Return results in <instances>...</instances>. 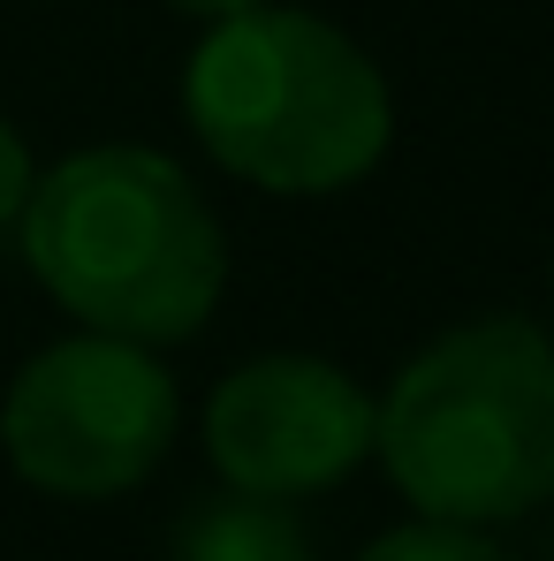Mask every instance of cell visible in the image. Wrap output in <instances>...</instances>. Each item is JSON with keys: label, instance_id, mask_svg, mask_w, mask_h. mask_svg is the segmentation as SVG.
<instances>
[{"label": "cell", "instance_id": "obj_1", "mask_svg": "<svg viewBox=\"0 0 554 561\" xmlns=\"http://www.w3.org/2000/svg\"><path fill=\"white\" fill-rule=\"evenodd\" d=\"M15 220L38 288L92 334H122L145 350L190 342L228 288L213 205L152 145L69 152L54 175L31 183Z\"/></svg>", "mask_w": 554, "mask_h": 561}, {"label": "cell", "instance_id": "obj_2", "mask_svg": "<svg viewBox=\"0 0 554 561\" xmlns=\"http://www.w3.org/2000/svg\"><path fill=\"white\" fill-rule=\"evenodd\" d=\"M183 114L228 175L281 197L365 183L395 137V99L372 54L304 8L205 23L183 61Z\"/></svg>", "mask_w": 554, "mask_h": 561}, {"label": "cell", "instance_id": "obj_7", "mask_svg": "<svg viewBox=\"0 0 554 561\" xmlns=\"http://www.w3.org/2000/svg\"><path fill=\"white\" fill-rule=\"evenodd\" d=\"M358 561H509L478 524H441V516H418V524H395L380 531Z\"/></svg>", "mask_w": 554, "mask_h": 561}, {"label": "cell", "instance_id": "obj_9", "mask_svg": "<svg viewBox=\"0 0 554 561\" xmlns=\"http://www.w3.org/2000/svg\"><path fill=\"white\" fill-rule=\"evenodd\" d=\"M176 15H190V23H221V15H244V8H259V0H168Z\"/></svg>", "mask_w": 554, "mask_h": 561}, {"label": "cell", "instance_id": "obj_4", "mask_svg": "<svg viewBox=\"0 0 554 561\" xmlns=\"http://www.w3.org/2000/svg\"><path fill=\"white\" fill-rule=\"evenodd\" d=\"M183 394L145 342L69 334L38 350L0 394V448L23 485L54 501H114L176 448Z\"/></svg>", "mask_w": 554, "mask_h": 561}, {"label": "cell", "instance_id": "obj_8", "mask_svg": "<svg viewBox=\"0 0 554 561\" xmlns=\"http://www.w3.org/2000/svg\"><path fill=\"white\" fill-rule=\"evenodd\" d=\"M31 183H38V168H31V145H23V129L0 114V228L23 213V197H31Z\"/></svg>", "mask_w": 554, "mask_h": 561}, {"label": "cell", "instance_id": "obj_3", "mask_svg": "<svg viewBox=\"0 0 554 561\" xmlns=\"http://www.w3.org/2000/svg\"><path fill=\"white\" fill-rule=\"evenodd\" d=\"M372 456L441 524H517L554 501V334L471 319L426 342L372 410Z\"/></svg>", "mask_w": 554, "mask_h": 561}, {"label": "cell", "instance_id": "obj_6", "mask_svg": "<svg viewBox=\"0 0 554 561\" xmlns=\"http://www.w3.org/2000/svg\"><path fill=\"white\" fill-rule=\"evenodd\" d=\"M176 561H312V531H304L296 501L228 485L221 501H197L183 516Z\"/></svg>", "mask_w": 554, "mask_h": 561}, {"label": "cell", "instance_id": "obj_5", "mask_svg": "<svg viewBox=\"0 0 554 561\" xmlns=\"http://www.w3.org/2000/svg\"><path fill=\"white\" fill-rule=\"evenodd\" d=\"M372 410L380 402L327 357H251L205 402V456L236 493L304 501L372 456Z\"/></svg>", "mask_w": 554, "mask_h": 561}]
</instances>
